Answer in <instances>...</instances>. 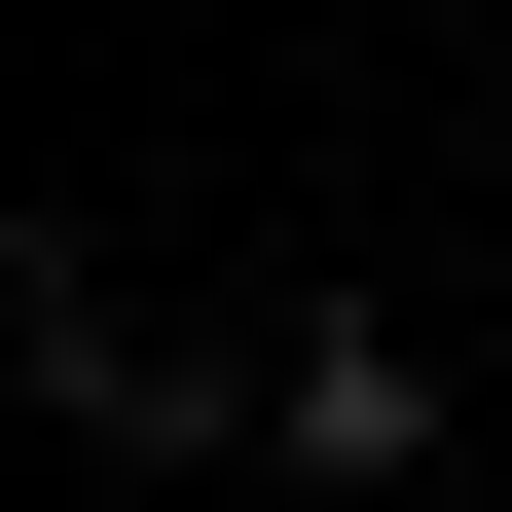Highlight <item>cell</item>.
Returning a JSON list of instances; mask_svg holds the SVG:
<instances>
[{
    "label": "cell",
    "mask_w": 512,
    "mask_h": 512,
    "mask_svg": "<svg viewBox=\"0 0 512 512\" xmlns=\"http://www.w3.org/2000/svg\"><path fill=\"white\" fill-rule=\"evenodd\" d=\"M256 476H293V512H439V476H476V366H439L403 293H330V330L256 366Z\"/></svg>",
    "instance_id": "obj_1"
},
{
    "label": "cell",
    "mask_w": 512,
    "mask_h": 512,
    "mask_svg": "<svg viewBox=\"0 0 512 512\" xmlns=\"http://www.w3.org/2000/svg\"><path fill=\"white\" fill-rule=\"evenodd\" d=\"M0 366H37V403H74V439H147V476H220V439H256V366H220V330H147V293H110L74 220L0 256Z\"/></svg>",
    "instance_id": "obj_2"
},
{
    "label": "cell",
    "mask_w": 512,
    "mask_h": 512,
    "mask_svg": "<svg viewBox=\"0 0 512 512\" xmlns=\"http://www.w3.org/2000/svg\"><path fill=\"white\" fill-rule=\"evenodd\" d=\"M476 110H512V37H476Z\"/></svg>",
    "instance_id": "obj_3"
}]
</instances>
